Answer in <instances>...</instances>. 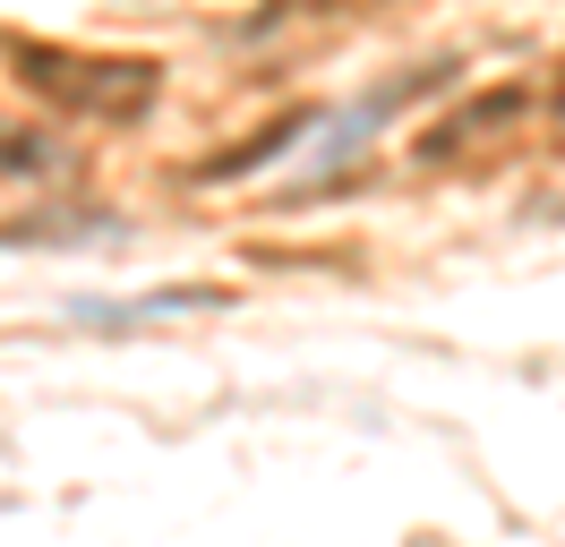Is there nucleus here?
Masks as SVG:
<instances>
[{
    "mask_svg": "<svg viewBox=\"0 0 565 547\" xmlns=\"http://www.w3.org/2000/svg\"><path fill=\"white\" fill-rule=\"evenodd\" d=\"M26 77H35L52 103H70V111H129V103L154 95V68L146 61H111V68H61V61H26Z\"/></svg>",
    "mask_w": 565,
    "mask_h": 547,
    "instance_id": "f257e3e1",
    "label": "nucleus"
}]
</instances>
